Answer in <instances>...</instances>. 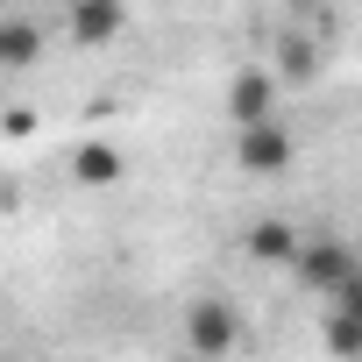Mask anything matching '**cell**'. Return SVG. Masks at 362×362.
<instances>
[{"label": "cell", "mask_w": 362, "mask_h": 362, "mask_svg": "<svg viewBox=\"0 0 362 362\" xmlns=\"http://www.w3.org/2000/svg\"><path fill=\"white\" fill-rule=\"evenodd\" d=\"M235 341H242V320H235L228 298H192L185 305V348H192V362H228Z\"/></svg>", "instance_id": "6da1fadb"}, {"label": "cell", "mask_w": 362, "mask_h": 362, "mask_svg": "<svg viewBox=\"0 0 362 362\" xmlns=\"http://www.w3.org/2000/svg\"><path fill=\"white\" fill-rule=\"evenodd\" d=\"M291 277H298L305 291H341V284L355 277V249H348V242H334V235H320V242H298V256H291Z\"/></svg>", "instance_id": "7a4b0ae2"}, {"label": "cell", "mask_w": 362, "mask_h": 362, "mask_svg": "<svg viewBox=\"0 0 362 362\" xmlns=\"http://www.w3.org/2000/svg\"><path fill=\"white\" fill-rule=\"evenodd\" d=\"M235 163H242L249 177H277V170L291 163V128H284V121L242 128V135H235Z\"/></svg>", "instance_id": "3957f363"}, {"label": "cell", "mask_w": 362, "mask_h": 362, "mask_svg": "<svg viewBox=\"0 0 362 362\" xmlns=\"http://www.w3.org/2000/svg\"><path fill=\"white\" fill-rule=\"evenodd\" d=\"M228 114H235V128L277 121V71H263V64L235 71V86H228Z\"/></svg>", "instance_id": "277c9868"}, {"label": "cell", "mask_w": 362, "mask_h": 362, "mask_svg": "<svg viewBox=\"0 0 362 362\" xmlns=\"http://www.w3.org/2000/svg\"><path fill=\"white\" fill-rule=\"evenodd\" d=\"M121 29H128L121 0H71V43L78 50H107V43H121Z\"/></svg>", "instance_id": "5b68a950"}, {"label": "cell", "mask_w": 362, "mask_h": 362, "mask_svg": "<svg viewBox=\"0 0 362 362\" xmlns=\"http://www.w3.org/2000/svg\"><path fill=\"white\" fill-rule=\"evenodd\" d=\"M36 57H43V29L22 22V15H8V22H0V71H29Z\"/></svg>", "instance_id": "8992f818"}, {"label": "cell", "mask_w": 362, "mask_h": 362, "mask_svg": "<svg viewBox=\"0 0 362 362\" xmlns=\"http://www.w3.org/2000/svg\"><path fill=\"white\" fill-rule=\"evenodd\" d=\"M320 50H327L320 36H298V29H291V36L277 43V86H284V78H298V86H305V78L320 71Z\"/></svg>", "instance_id": "52a82bcc"}, {"label": "cell", "mask_w": 362, "mask_h": 362, "mask_svg": "<svg viewBox=\"0 0 362 362\" xmlns=\"http://www.w3.org/2000/svg\"><path fill=\"white\" fill-rule=\"evenodd\" d=\"M249 256H256V263H277V270H291V256H298V235H291L284 221H256V228H249Z\"/></svg>", "instance_id": "ba28073f"}, {"label": "cell", "mask_w": 362, "mask_h": 362, "mask_svg": "<svg viewBox=\"0 0 362 362\" xmlns=\"http://www.w3.org/2000/svg\"><path fill=\"white\" fill-rule=\"evenodd\" d=\"M320 341H327V355H334V362H362V320H355L348 305H334V313H327Z\"/></svg>", "instance_id": "9c48e42d"}, {"label": "cell", "mask_w": 362, "mask_h": 362, "mask_svg": "<svg viewBox=\"0 0 362 362\" xmlns=\"http://www.w3.org/2000/svg\"><path fill=\"white\" fill-rule=\"evenodd\" d=\"M71 177H78V185H114V177H121V149L114 142H86L71 156Z\"/></svg>", "instance_id": "30bf717a"}, {"label": "cell", "mask_w": 362, "mask_h": 362, "mask_svg": "<svg viewBox=\"0 0 362 362\" xmlns=\"http://www.w3.org/2000/svg\"><path fill=\"white\" fill-rule=\"evenodd\" d=\"M341 305H348V313H355V320H362V263H355V277H348V284H341Z\"/></svg>", "instance_id": "8fae6325"}, {"label": "cell", "mask_w": 362, "mask_h": 362, "mask_svg": "<svg viewBox=\"0 0 362 362\" xmlns=\"http://www.w3.org/2000/svg\"><path fill=\"white\" fill-rule=\"evenodd\" d=\"M185 362H192V355H185Z\"/></svg>", "instance_id": "7c38bea8"}]
</instances>
